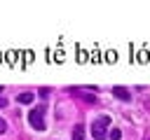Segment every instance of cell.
<instances>
[{"mask_svg":"<svg viewBox=\"0 0 150 140\" xmlns=\"http://www.w3.org/2000/svg\"><path fill=\"white\" fill-rule=\"evenodd\" d=\"M5 105H7V100H5V98H0V107H5Z\"/></svg>","mask_w":150,"mask_h":140,"instance_id":"ba28073f","label":"cell"},{"mask_svg":"<svg viewBox=\"0 0 150 140\" xmlns=\"http://www.w3.org/2000/svg\"><path fill=\"white\" fill-rule=\"evenodd\" d=\"M108 128H110V117L108 114H101L91 121V135L94 140H105L108 138Z\"/></svg>","mask_w":150,"mask_h":140,"instance_id":"6da1fadb","label":"cell"},{"mask_svg":"<svg viewBox=\"0 0 150 140\" xmlns=\"http://www.w3.org/2000/svg\"><path fill=\"white\" fill-rule=\"evenodd\" d=\"M70 138H73V140H82V138H84V126L77 124V126L73 128V135H70Z\"/></svg>","mask_w":150,"mask_h":140,"instance_id":"5b68a950","label":"cell"},{"mask_svg":"<svg viewBox=\"0 0 150 140\" xmlns=\"http://www.w3.org/2000/svg\"><path fill=\"white\" fill-rule=\"evenodd\" d=\"M145 140H150V138H145Z\"/></svg>","mask_w":150,"mask_h":140,"instance_id":"30bf717a","label":"cell"},{"mask_svg":"<svg viewBox=\"0 0 150 140\" xmlns=\"http://www.w3.org/2000/svg\"><path fill=\"white\" fill-rule=\"evenodd\" d=\"M108 138L110 140H122V131L120 128H112V131H108Z\"/></svg>","mask_w":150,"mask_h":140,"instance_id":"8992f818","label":"cell"},{"mask_svg":"<svg viewBox=\"0 0 150 140\" xmlns=\"http://www.w3.org/2000/svg\"><path fill=\"white\" fill-rule=\"evenodd\" d=\"M5 131H7V121H5V119H2V117H0V135H2V133H5Z\"/></svg>","mask_w":150,"mask_h":140,"instance_id":"52a82bcc","label":"cell"},{"mask_svg":"<svg viewBox=\"0 0 150 140\" xmlns=\"http://www.w3.org/2000/svg\"><path fill=\"white\" fill-rule=\"evenodd\" d=\"M0 93H2V86H0Z\"/></svg>","mask_w":150,"mask_h":140,"instance_id":"9c48e42d","label":"cell"},{"mask_svg":"<svg viewBox=\"0 0 150 140\" xmlns=\"http://www.w3.org/2000/svg\"><path fill=\"white\" fill-rule=\"evenodd\" d=\"M45 107L40 105V107H33L30 110V114H28V121H30V126L35 128V131H42L45 128Z\"/></svg>","mask_w":150,"mask_h":140,"instance_id":"7a4b0ae2","label":"cell"},{"mask_svg":"<svg viewBox=\"0 0 150 140\" xmlns=\"http://www.w3.org/2000/svg\"><path fill=\"white\" fill-rule=\"evenodd\" d=\"M112 96H115V98H120V100H124V103H129V100H131V91H129V89H124V86H112Z\"/></svg>","mask_w":150,"mask_h":140,"instance_id":"3957f363","label":"cell"},{"mask_svg":"<svg viewBox=\"0 0 150 140\" xmlns=\"http://www.w3.org/2000/svg\"><path fill=\"white\" fill-rule=\"evenodd\" d=\"M33 98H35V96H33L30 91H23V93H19V96H16V100H19L21 105H28V103H33Z\"/></svg>","mask_w":150,"mask_h":140,"instance_id":"277c9868","label":"cell"}]
</instances>
